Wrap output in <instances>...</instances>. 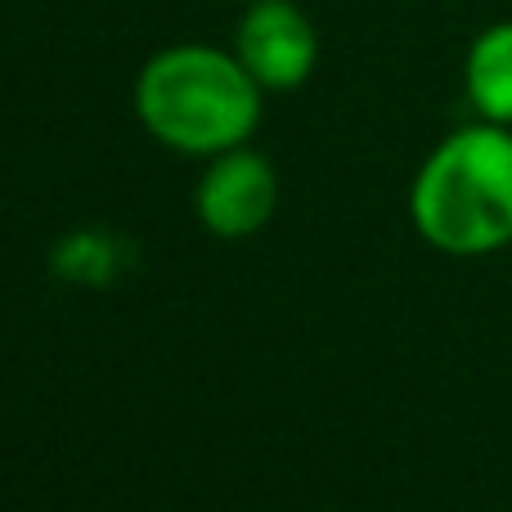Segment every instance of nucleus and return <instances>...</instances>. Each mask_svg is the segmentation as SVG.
Returning a JSON list of instances; mask_svg holds the SVG:
<instances>
[{"label": "nucleus", "instance_id": "nucleus-6", "mask_svg": "<svg viewBox=\"0 0 512 512\" xmlns=\"http://www.w3.org/2000/svg\"><path fill=\"white\" fill-rule=\"evenodd\" d=\"M243 5H248V0H243Z\"/></svg>", "mask_w": 512, "mask_h": 512}, {"label": "nucleus", "instance_id": "nucleus-5", "mask_svg": "<svg viewBox=\"0 0 512 512\" xmlns=\"http://www.w3.org/2000/svg\"><path fill=\"white\" fill-rule=\"evenodd\" d=\"M463 95L481 122L512 126V18L472 36L463 54Z\"/></svg>", "mask_w": 512, "mask_h": 512}, {"label": "nucleus", "instance_id": "nucleus-1", "mask_svg": "<svg viewBox=\"0 0 512 512\" xmlns=\"http://www.w3.org/2000/svg\"><path fill=\"white\" fill-rule=\"evenodd\" d=\"M265 90L234 50L180 41L158 50L135 77V117L171 153L216 158L252 144Z\"/></svg>", "mask_w": 512, "mask_h": 512}, {"label": "nucleus", "instance_id": "nucleus-4", "mask_svg": "<svg viewBox=\"0 0 512 512\" xmlns=\"http://www.w3.org/2000/svg\"><path fill=\"white\" fill-rule=\"evenodd\" d=\"M230 50L265 95H283L310 81L319 63V32L297 0H248Z\"/></svg>", "mask_w": 512, "mask_h": 512}, {"label": "nucleus", "instance_id": "nucleus-2", "mask_svg": "<svg viewBox=\"0 0 512 512\" xmlns=\"http://www.w3.org/2000/svg\"><path fill=\"white\" fill-rule=\"evenodd\" d=\"M409 225L445 256L512 248V126L477 117L445 135L414 171Z\"/></svg>", "mask_w": 512, "mask_h": 512}, {"label": "nucleus", "instance_id": "nucleus-3", "mask_svg": "<svg viewBox=\"0 0 512 512\" xmlns=\"http://www.w3.org/2000/svg\"><path fill=\"white\" fill-rule=\"evenodd\" d=\"M279 212V171L252 144L207 158L194 185V216L207 234L239 243L261 234Z\"/></svg>", "mask_w": 512, "mask_h": 512}]
</instances>
